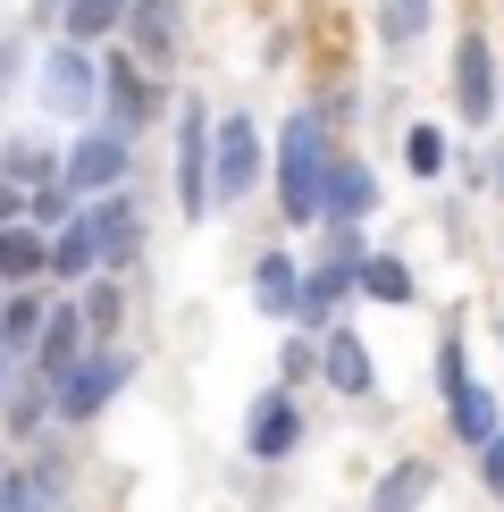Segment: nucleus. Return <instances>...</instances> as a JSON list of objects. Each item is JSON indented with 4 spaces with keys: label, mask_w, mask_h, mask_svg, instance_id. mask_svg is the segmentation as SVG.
<instances>
[{
    "label": "nucleus",
    "mask_w": 504,
    "mask_h": 512,
    "mask_svg": "<svg viewBox=\"0 0 504 512\" xmlns=\"http://www.w3.org/2000/svg\"><path fill=\"white\" fill-rule=\"evenodd\" d=\"M320 378H328L336 395H353V403L378 395V361H370V345H362L353 328H328V345H320Z\"/></svg>",
    "instance_id": "nucleus-15"
},
{
    "label": "nucleus",
    "mask_w": 504,
    "mask_h": 512,
    "mask_svg": "<svg viewBox=\"0 0 504 512\" xmlns=\"http://www.w3.org/2000/svg\"><path fill=\"white\" fill-rule=\"evenodd\" d=\"M0 303H9V286H0Z\"/></svg>",
    "instance_id": "nucleus-36"
},
{
    "label": "nucleus",
    "mask_w": 504,
    "mask_h": 512,
    "mask_svg": "<svg viewBox=\"0 0 504 512\" xmlns=\"http://www.w3.org/2000/svg\"><path fill=\"white\" fill-rule=\"evenodd\" d=\"M404 168H412V177H429V185H437V177H446V168H454V143L437 135L429 118H420L412 135H404Z\"/></svg>",
    "instance_id": "nucleus-28"
},
{
    "label": "nucleus",
    "mask_w": 504,
    "mask_h": 512,
    "mask_svg": "<svg viewBox=\"0 0 504 512\" xmlns=\"http://www.w3.org/2000/svg\"><path fill=\"white\" fill-rule=\"evenodd\" d=\"M437 395H446V420H454V437H462V445H488V437L504 429L496 395L471 378V353H462V336H446V345H437Z\"/></svg>",
    "instance_id": "nucleus-2"
},
{
    "label": "nucleus",
    "mask_w": 504,
    "mask_h": 512,
    "mask_svg": "<svg viewBox=\"0 0 504 512\" xmlns=\"http://www.w3.org/2000/svg\"><path fill=\"white\" fill-rule=\"evenodd\" d=\"M126 168H135V135H126V126H84V135L68 143V194L101 202V194L126 185Z\"/></svg>",
    "instance_id": "nucleus-3"
},
{
    "label": "nucleus",
    "mask_w": 504,
    "mask_h": 512,
    "mask_svg": "<svg viewBox=\"0 0 504 512\" xmlns=\"http://www.w3.org/2000/svg\"><path fill=\"white\" fill-rule=\"evenodd\" d=\"M17 361H26V353H9V345H0V395L17 387Z\"/></svg>",
    "instance_id": "nucleus-33"
},
{
    "label": "nucleus",
    "mask_w": 504,
    "mask_h": 512,
    "mask_svg": "<svg viewBox=\"0 0 504 512\" xmlns=\"http://www.w3.org/2000/svg\"><path fill=\"white\" fill-rule=\"evenodd\" d=\"M42 110L51 118H93L101 110V59L68 34L59 51H42Z\"/></svg>",
    "instance_id": "nucleus-5"
},
{
    "label": "nucleus",
    "mask_w": 504,
    "mask_h": 512,
    "mask_svg": "<svg viewBox=\"0 0 504 512\" xmlns=\"http://www.w3.org/2000/svg\"><path fill=\"white\" fill-rule=\"evenodd\" d=\"M454 101H462V118H471V126L496 118V51H488L479 34L454 51Z\"/></svg>",
    "instance_id": "nucleus-16"
},
{
    "label": "nucleus",
    "mask_w": 504,
    "mask_h": 512,
    "mask_svg": "<svg viewBox=\"0 0 504 512\" xmlns=\"http://www.w3.org/2000/svg\"><path fill=\"white\" fill-rule=\"evenodd\" d=\"M34 277H51V227H0V286H34Z\"/></svg>",
    "instance_id": "nucleus-18"
},
{
    "label": "nucleus",
    "mask_w": 504,
    "mask_h": 512,
    "mask_svg": "<svg viewBox=\"0 0 504 512\" xmlns=\"http://www.w3.org/2000/svg\"><path fill=\"white\" fill-rule=\"evenodd\" d=\"M17 219H34V194L17 177H0V227H17Z\"/></svg>",
    "instance_id": "nucleus-32"
},
{
    "label": "nucleus",
    "mask_w": 504,
    "mask_h": 512,
    "mask_svg": "<svg viewBox=\"0 0 504 512\" xmlns=\"http://www.w3.org/2000/svg\"><path fill=\"white\" fill-rule=\"evenodd\" d=\"M252 303H261L269 319L303 311V269H294V252H261V261H252Z\"/></svg>",
    "instance_id": "nucleus-21"
},
{
    "label": "nucleus",
    "mask_w": 504,
    "mask_h": 512,
    "mask_svg": "<svg viewBox=\"0 0 504 512\" xmlns=\"http://www.w3.org/2000/svg\"><path fill=\"white\" fill-rule=\"evenodd\" d=\"M126 9H135V0H68V9H59V26H68L76 42H101V34L126 26Z\"/></svg>",
    "instance_id": "nucleus-25"
},
{
    "label": "nucleus",
    "mask_w": 504,
    "mask_h": 512,
    "mask_svg": "<svg viewBox=\"0 0 504 512\" xmlns=\"http://www.w3.org/2000/svg\"><path fill=\"white\" fill-rule=\"evenodd\" d=\"M126 378H135V361H126L118 345H93L76 370H59V420H101Z\"/></svg>",
    "instance_id": "nucleus-7"
},
{
    "label": "nucleus",
    "mask_w": 504,
    "mask_h": 512,
    "mask_svg": "<svg viewBox=\"0 0 504 512\" xmlns=\"http://www.w3.org/2000/svg\"><path fill=\"white\" fill-rule=\"evenodd\" d=\"M101 110H110V126H126V135H143V126L160 118L152 84H143V59L135 51H101Z\"/></svg>",
    "instance_id": "nucleus-10"
},
{
    "label": "nucleus",
    "mask_w": 504,
    "mask_h": 512,
    "mask_svg": "<svg viewBox=\"0 0 504 512\" xmlns=\"http://www.w3.org/2000/svg\"><path fill=\"white\" fill-rule=\"evenodd\" d=\"M328 168H336L328 118L320 110H294L278 126V210H286V227H320L328 219Z\"/></svg>",
    "instance_id": "nucleus-1"
},
{
    "label": "nucleus",
    "mask_w": 504,
    "mask_h": 512,
    "mask_svg": "<svg viewBox=\"0 0 504 512\" xmlns=\"http://www.w3.org/2000/svg\"><path fill=\"white\" fill-rule=\"evenodd\" d=\"M479 487H488V496L504 504V429H496L488 445H479Z\"/></svg>",
    "instance_id": "nucleus-31"
},
{
    "label": "nucleus",
    "mask_w": 504,
    "mask_h": 512,
    "mask_svg": "<svg viewBox=\"0 0 504 512\" xmlns=\"http://www.w3.org/2000/svg\"><path fill=\"white\" fill-rule=\"evenodd\" d=\"M210 143H219V118L202 101H185L177 110V202H185V219L219 210V194H210Z\"/></svg>",
    "instance_id": "nucleus-8"
},
{
    "label": "nucleus",
    "mask_w": 504,
    "mask_h": 512,
    "mask_svg": "<svg viewBox=\"0 0 504 512\" xmlns=\"http://www.w3.org/2000/svg\"><path fill=\"white\" fill-rule=\"evenodd\" d=\"M244 454L252 462H294V454H303V403H294L286 387H269L244 412Z\"/></svg>",
    "instance_id": "nucleus-9"
},
{
    "label": "nucleus",
    "mask_w": 504,
    "mask_h": 512,
    "mask_svg": "<svg viewBox=\"0 0 504 512\" xmlns=\"http://www.w3.org/2000/svg\"><path fill=\"white\" fill-rule=\"evenodd\" d=\"M34 9H68V0H34Z\"/></svg>",
    "instance_id": "nucleus-35"
},
{
    "label": "nucleus",
    "mask_w": 504,
    "mask_h": 512,
    "mask_svg": "<svg viewBox=\"0 0 504 512\" xmlns=\"http://www.w3.org/2000/svg\"><path fill=\"white\" fill-rule=\"evenodd\" d=\"M126 51H135L143 68H168V59H177V0H135V9H126Z\"/></svg>",
    "instance_id": "nucleus-17"
},
{
    "label": "nucleus",
    "mask_w": 504,
    "mask_h": 512,
    "mask_svg": "<svg viewBox=\"0 0 504 512\" xmlns=\"http://www.w3.org/2000/svg\"><path fill=\"white\" fill-rule=\"evenodd\" d=\"M362 294H370V303H412V269L404 261H395V252H362Z\"/></svg>",
    "instance_id": "nucleus-26"
},
{
    "label": "nucleus",
    "mask_w": 504,
    "mask_h": 512,
    "mask_svg": "<svg viewBox=\"0 0 504 512\" xmlns=\"http://www.w3.org/2000/svg\"><path fill=\"white\" fill-rule=\"evenodd\" d=\"M84 353H93V319H84V294H76V303H51V328H42V345H34V370H42V378H59V370H76Z\"/></svg>",
    "instance_id": "nucleus-11"
},
{
    "label": "nucleus",
    "mask_w": 504,
    "mask_h": 512,
    "mask_svg": "<svg viewBox=\"0 0 504 512\" xmlns=\"http://www.w3.org/2000/svg\"><path fill=\"white\" fill-rule=\"evenodd\" d=\"M269 160H278V152L261 143V126H252L244 110H236V118H219V143H210V194H219V202H244L252 185H261V168H269Z\"/></svg>",
    "instance_id": "nucleus-6"
},
{
    "label": "nucleus",
    "mask_w": 504,
    "mask_h": 512,
    "mask_svg": "<svg viewBox=\"0 0 504 512\" xmlns=\"http://www.w3.org/2000/svg\"><path fill=\"white\" fill-rule=\"evenodd\" d=\"M0 177H17L26 194L68 185V152H51V143H34V135H9V143H0Z\"/></svg>",
    "instance_id": "nucleus-20"
},
{
    "label": "nucleus",
    "mask_w": 504,
    "mask_h": 512,
    "mask_svg": "<svg viewBox=\"0 0 504 512\" xmlns=\"http://www.w3.org/2000/svg\"><path fill=\"white\" fill-rule=\"evenodd\" d=\"M345 286H362V244H353V227H336V244L311 261L303 277V311H294V328H336V303H345Z\"/></svg>",
    "instance_id": "nucleus-4"
},
{
    "label": "nucleus",
    "mask_w": 504,
    "mask_h": 512,
    "mask_svg": "<svg viewBox=\"0 0 504 512\" xmlns=\"http://www.w3.org/2000/svg\"><path fill=\"white\" fill-rule=\"evenodd\" d=\"M0 512H59V454L34 437V462L0 471Z\"/></svg>",
    "instance_id": "nucleus-12"
},
{
    "label": "nucleus",
    "mask_w": 504,
    "mask_h": 512,
    "mask_svg": "<svg viewBox=\"0 0 504 512\" xmlns=\"http://www.w3.org/2000/svg\"><path fill=\"white\" fill-rule=\"evenodd\" d=\"M420 26H429V0H387V17H378V34L404 51V42H420Z\"/></svg>",
    "instance_id": "nucleus-29"
},
{
    "label": "nucleus",
    "mask_w": 504,
    "mask_h": 512,
    "mask_svg": "<svg viewBox=\"0 0 504 512\" xmlns=\"http://www.w3.org/2000/svg\"><path fill=\"white\" fill-rule=\"evenodd\" d=\"M370 210H378V177H370L362 160L336 152V168H328V227H362Z\"/></svg>",
    "instance_id": "nucleus-19"
},
{
    "label": "nucleus",
    "mask_w": 504,
    "mask_h": 512,
    "mask_svg": "<svg viewBox=\"0 0 504 512\" xmlns=\"http://www.w3.org/2000/svg\"><path fill=\"white\" fill-rule=\"evenodd\" d=\"M429 487H437V462H429V454H404L387 479L370 487V512H412L420 496H429Z\"/></svg>",
    "instance_id": "nucleus-24"
},
{
    "label": "nucleus",
    "mask_w": 504,
    "mask_h": 512,
    "mask_svg": "<svg viewBox=\"0 0 504 512\" xmlns=\"http://www.w3.org/2000/svg\"><path fill=\"white\" fill-rule=\"evenodd\" d=\"M84 219H93V236H101V269H126V261H135V244H143V210H135V194H101V202H84Z\"/></svg>",
    "instance_id": "nucleus-13"
},
{
    "label": "nucleus",
    "mask_w": 504,
    "mask_h": 512,
    "mask_svg": "<svg viewBox=\"0 0 504 512\" xmlns=\"http://www.w3.org/2000/svg\"><path fill=\"white\" fill-rule=\"evenodd\" d=\"M496 328H504V319H496Z\"/></svg>",
    "instance_id": "nucleus-37"
},
{
    "label": "nucleus",
    "mask_w": 504,
    "mask_h": 512,
    "mask_svg": "<svg viewBox=\"0 0 504 512\" xmlns=\"http://www.w3.org/2000/svg\"><path fill=\"white\" fill-rule=\"evenodd\" d=\"M17 76V42H0V84H9Z\"/></svg>",
    "instance_id": "nucleus-34"
},
{
    "label": "nucleus",
    "mask_w": 504,
    "mask_h": 512,
    "mask_svg": "<svg viewBox=\"0 0 504 512\" xmlns=\"http://www.w3.org/2000/svg\"><path fill=\"white\" fill-rule=\"evenodd\" d=\"M278 378H286V387H294V378H320V353H311V328L278 345Z\"/></svg>",
    "instance_id": "nucleus-30"
},
{
    "label": "nucleus",
    "mask_w": 504,
    "mask_h": 512,
    "mask_svg": "<svg viewBox=\"0 0 504 512\" xmlns=\"http://www.w3.org/2000/svg\"><path fill=\"white\" fill-rule=\"evenodd\" d=\"M51 412H59V378H42L34 361H26V378H17V387L0 395V429H9L17 445H34V437H42V420H51Z\"/></svg>",
    "instance_id": "nucleus-14"
},
{
    "label": "nucleus",
    "mask_w": 504,
    "mask_h": 512,
    "mask_svg": "<svg viewBox=\"0 0 504 512\" xmlns=\"http://www.w3.org/2000/svg\"><path fill=\"white\" fill-rule=\"evenodd\" d=\"M84 319H93V345H110V336H118L126 294H118V277H110V269H101V277H84Z\"/></svg>",
    "instance_id": "nucleus-27"
},
{
    "label": "nucleus",
    "mask_w": 504,
    "mask_h": 512,
    "mask_svg": "<svg viewBox=\"0 0 504 512\" xmlns=\"http://www.w3.org/2000/svg\"><path fill=\"white\" fill-rule=\"evenodd\" d=\"M42 328H51V294H42V286H9V303H0V345L34 361Z\"/></svg>",
    "instance_id": "nucleus-22"
},
{
    "label": "nucleus",
    "mask_w": 504,
    "mask_h": 512,
    "mask_svg": "<svg viewBox=\"0 0 504 512\" xmlns=\"http://www.w3.org/2000/svg\"><path fill=\"white\" fill-rule=\"evenodd\" d=\"M51 277H59V286H84V277H101V236H93V219H84V210L51 236Z\"/></svg>",
    "instance_id": "nucleus-23"
}]
</instances>
